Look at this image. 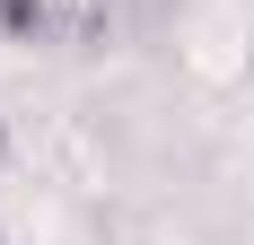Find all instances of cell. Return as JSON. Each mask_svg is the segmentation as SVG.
<instances>
[]
</instances>
